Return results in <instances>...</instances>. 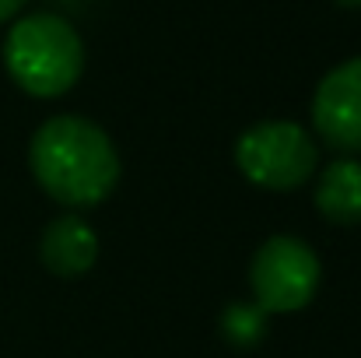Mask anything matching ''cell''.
Segmentation results:
<instances>
[{"mask_svg":"<svg viewBox=\"0 0 361 358\" xmlns=\"http://www.w3.org/2000/svg\"><path fill=\"white\" fill-rule=\"evenodd\" d=\"M35 183L67 208H95L120 183V155L109 133L85 117L46 119L28 144Z\"/></svg>","mask_w":361,"mask_h":358,"instance_id":"6da1fadb","label":"cell"},{"mask_svg":"<svg viewBox=\"0 0 361 358\" xmlns=\"http://www.w3.org/2000/svg\"><path fill=\"white\" fill-rule=\"evenodd\" d=\"M316 208L334 225H361V162L337 158L316 183Z\"/></svg>","mask_w":361,"mask_h":358,"instance_id":"52a82bcc","label":"cell"},{"mask_svg":"<svg viewBox=\"0 0 361 358\" xmlns=\"http://www.w3.org/2000/svg\"><path fill=\"white\" fill-rule=\"evenodd\" d=\"M316 133L337 151H361V56L337 64L312 95Z\"/></svg>","mask_w":361,"mask_h":358,"instance_id":"5b68a950","label":"cell"},{"mask_svg":"<svg viewBox=\"0 0 361 358\" xmlns=\"http://www.w3.org/2000/svg\"><path fill=\"white\" fill-rule=\"evenodd\" d=\"M341 7H361V0H337Z\"/></svg>","mask_w":361,"mask_h":358,"instance_id":"30bf717a","label":"cell"},{"mask_svg":"<svg viewBox=\"0 0 361 358\" xmlns=\"http://www.w3.org/2000/svg\"><path fill=\"white\" fill-rule=\"evenodd\" d=\"M221 338L232 348H256L267 338V313L256 302H228L221 313Z\"/></svg>","mask_w":361,"mask_h":358,"instance_id":"ba28073f","label":"cell"},{"mask_svg":"<svg viewBox=\"0 0 361 358\" xmlns=\"http://www.w3.org/2000/svg\"><path fill=\"white\" fill-rule=\"evenodd\" d=\"M4 67L21 92L56 99L78 85L85 71V42L60 14H25L4 39Z\"/></svg>","mask_w":361,"mask_h":358,"instance_id":"7a4b0ae2","label":"cell"},{"mask_svg":"<svg viewBox=\"0 0 361 358\" xmlns=\"http://www.w3.org/2000/svg\"><path fill=\"white\" fill-rule=\"evenodd\" d=\"M21 7H25V0H0V21L14 18V14H18Z\"/></svg>","mask_w":361,"mask_h":358,"instance_id":"9c48e42d","label":"cell"},{"mask_svg":"<svg viewBox=\"0 0 361 358\" xmlns=\"http://www.w3.org/2000/svg\"><path fill=\"white\" fill-rule=\"evenodd\" d=\"M239 172L263 190H298L319 165L316 141L291 119H263L235 141Z\"/></svg>","mask_w":361,"mask_h":358,"instance_id":"3957f363","label":"cell"},{"mask_svg":"<svg viewBox=\"0 0 361 358\" xmlns=\"http://www.w3.org/2000/svg\"><path fill=\"white\" fill-rule=\"evenodd\" d=\"M319 256L295 236H270L249 263V285L256 306L270 313H298L319 292Z\"/></svg>","mask_w":361,"mask_h":358,"instance_id":"277c9868","label":"cell"},{"mask_svg":"<svg viewBox=\"0 0 361 358\" xmlns=\"http://www.w3.org/2000/svg\"><path fill=\"white\" fill-rule=\"evenodd\" d=\"M39 260L56 278H81L99 260V232L78 215L53 218L39 239Z\"/></svg>","mask_w":361,"mask_h":358,"instance_id":"8992f818","label":"cell"}]
</instances>
